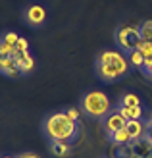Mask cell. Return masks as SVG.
<instances>
[{
  "mask_svg": "<svg viewBox=\"0 0 152 158\" xmlns=\"http://www.w3.org/2000/svg\"><path fill=\"white\" fill-rule=\"evenodd\" d=\"M135 158H152V141L150 135H142L137 141H131Z\"/></svg>",
  "mask_w": 152,
  "mask_h": 158,
  "instance_id": "7",
  "label": "cell"
},
{
  "mask_svg": "<svg viewBox=\"0 0 152 158\" xmlns=\"http://www.w3.org/2000/svg\"><path fill=\"white\" fill-rule=\"evenodd\" d=\"M18 39H19V35H18V33H14V31H8V33H4L2 37H0V41L6 43V44H10V46H15Z\"/></svg>",
  "mask_w": 152,
  "mask_h": 158,
  "instance_id": "19",
  "label": "cell"
},
{
  "mask_svg": "<svg viewBox=\"0 0 152 158\" xmlns=\"http://www.w3.org/2000/svg\"><path fill=\"white\" fill-rule=\"evenodd\" d=\"M129 72V60L117 50H104L97 58V75L106 83L123 77Z\"/></svg>",
  "mask_w": 152,
  "mask_h": 158,
  "instance_id": "1",
  "label": "cell"
},
{
  "mask_svg": "<svg viewBox=\"0 0 152 158\" xmlns=\"http://www.w3.org/2000/svg\"><path fill=\"white\" fill-rule=\"evenodd\" d=\"M141 41V33H139V27H133V25H121L116 31V43L121 50L125 52H131L137 48V43Z\"/></svg>",
  "mask_w": 152,
  "mask_h": 158,
  "instance_id": "4",
  "label": "cell"
},
{
  "mask_svg": "<svg viewBox=\"0 0 152 158\" xmlns=\"http://www.w3.org/2000/svg\"><path fill=\"white\" fill-rule=\"evenodd\" d=\"M114 158H135L131 143L129 145H116L114 147Z\"/></svg>",
  "mask_w": 152,
  "mask_h": 158,
  "instance_id": "14",
  "label": "cell"
},
{
  "mask_svg": "<svg viewBox=\"0 0 152 158\" xmlns=\"http://www.w3.org/2000/svg\"><path fill=\"white\" fill-rule=\"evenodd\" d=\"M146 75L150 77V81H152V68H150V69H148V72H146Z\"/></svg>",
  "mask_w": 152,
  "mask_h": 158,
  "instance_id": "24",
  "label": "cell"
},
{
  "mask_svg": "<svg viewBox=\"0 0 152 158\" xmlns=\"http://www.w3.org/2000/svg\"><path fill=\"white\" fill-rule=\"evenodd\" d=\"M14 50L18 52V54H25V52H29V41H27V39H23V37H19L18 43H15V46H14Z\"/></svg>",
  "mask_w": 152,
  "mask_h": 158,
  "instance_id": "20",
  "label": "cell"
},
{
  "mask_svg": "<svg viewBox=\"0 0 152 158\" xmlns=\"http://www.w3.org/2000/svg\"><path fill=\"white\" fill-rule=\"evenodd\" d=\"M148 125H150V127H152V118H150V123H148Z\"/></svg>",
  "mask_w": 152,
  "mask_h": 158,
  "instance_id": "26",
  "label": "cell"
},
{
  "mask_svg": "<svg viewBox=\"0 0 152 158\" xmlns=\"http://www.w3.org/2000/svg\"><path fill=\"white\" fill-rule=\"evenodd\" d=\"M127 60H129V64L135 66V68H142V66H145V56H142L139 50H131Z\"/></svg>",
  "mask_w": 152,
  "mask_h": 158,
  "instance_id": "16",
  "label": "cell"
},
{
  "mask_svg": "<svg viewBox=\"0 0 152 158\" xmlns=\"http://www.w3.org/2000/svg\"><path fill=\"white\" fill-rule=\"evenodd\" d=\"M0 158H12V156H0Z\"/></svg>",
  "mask_w": 152,
  "mask_h": 158,
  "instance_id": "25",
  "label": "cell"
},
{
  "mask_svg": "<svg viewBox=\"0 0 152 158\" xmlns=\"http://www.w3.org/2000/svg\"><path fill=\"white\" fill-rule=\"evenodd\" d=\"M135 50H139L142 56H145V60L152 58V43H146V41H142V39H141V41L137 43V48H135Z\"/></svg>",
  "mask_w": 152,
  "mask_h": 158,
  "instance_id": "17",
  "label": "cell"
},
{
  "mask_svg": "<svg viewBox=\"0 0 152 158\" xmlns=\"http://www.w3.org/2000/svg\"><path fill=\"white\" fill-rule=\"evenodd\" d=\"M66 116L69 118L71 122H75V123L79 122V110H77V108H69V110H66Z\"/></svg>",
  "mask_w": 152,
  "mask_h": 158,
  "instance_id": "21",
  "label": "cell"
},
{
  "mask_svg": "<svg viewBox=\"0 0 152 158\" xmlns=\"http://www.w3.org/2000/svg\"><path fill=\"white\" fill-rule=\"evenodd\" d=\"M142 68H145V72H148V69L152 68V58H146V60H145V66H142Z\"/></svg>",
  "mask_w": 152,
  "mask_h": 158,
  "instance_id": "23",
  "label": "cell"
},
{
  "mask_svg": "<svg viewBox=\"0 0 152 158\" xmlns=\"http://www.w3.org/2000/svg\"><path fill=\"white\" fill-rule=\"evenodd\" d=\"M18 158H39V156H37L35 152H21Z\"/></svg>",
  "mask_w": 152,
  "mask_h": 158,
  "instance_id": "22",
  "label": "cell"
},
{
  "mask_svg": "<svg viewBox=\"0 0 152 158\" xmlns=\"http://www.w3.org/2000/svg\"><path fill=\"white\" fill-rule=\"evenodd\" d=\"M81 108H83V112L87 116L97 118V120H98V118H104V116L110 114L112 104H110V98H108L106 93H102V91H91V93H87L85 97H83Z\"/></svg>",
  "mask_w": 152,
  "mask_h": 158,
  "instance_id": "3",
  "label": "cell"
},
{
  "mask_svg": "<svg viewBox=\"0 0 152 158\" xmlns=\"http://www.w3.org/2000/svg\"><path fill=\"white\" fill-rule=\"evenodd\" d=\"M69 141H50V152L54 156H58V158H64V156H68L69 154Z\"/></svg>",
  "mask_w": 152,
  "mask_h": 158,
  "instance_id": "11",
  "label": "cell"
},
{
  "mask_svg": "<svg viewBox=\"0 0 152 158\" xmlns=\"http://www.w3.org/2000/svg\"><path fill=\"white\" fill-rule=\"evenodd\" d=\"M121 116H125V120H141L142 118V108L141 106H121L119 108Z\"/></svg>",
  "mask_w": 152,
  "mask_h": 158,
  "instance_id": "12",
  "label": "cell"
},
{
  "mask_svg": "<svg viewBox=\"0 0 152 158\" xmlns=\"http://www.w3.org/2000/svg\"><path fill=\"white\" fill-rule=\"evenodd\" d=\"M0 73L6 75V77H12V79L21 75L18 66H15V62H14V58H4V56H0Z\"/></svg>",
  "mask_w": 152,
  "mask_h": 158,
  "instance_id": "9",
  "label": "cell"
},
{
  "mask_svg": "<svg viewBox=\"0 0 152 158\" xmlns=\"http://www.w3.org/2000/svg\"><path fill=\"white\" fill-rule=\"evenodd\" d=\"M43 131L48 141H71L77 135V123L71 122L66 112H56L46 116L43 122Z\"/></svg>",
  "mask_w": 152,
  "mask_h": 158,
  "instance_id": "2",
  "label": "cell"
},
{
  "mask_svg": "<svg viewBox=\"0 0 152 158\" xmlns=\"http://www.w3.org/2000/svg\"><path fill=\"white\" fill-rule=\"evenodd\" d=\"M121 106H141V100L135 93H127L121 98Z\"/></svg>",
  "mask_w": 152,
  "mask_h": 158,
  "instance_id": "18",
  "label": "cell"
},
{
  "mask_svg": "<svg viewBox=\"0 0 152 158\" xmlns=\"http://www.w3.org/2000/svg\"><path fill=\"white\" fill-rule=\"evenodd\" d=\"M110 141H112L114 145H129L133 139H131V135H129V131L123 127V129L116 131L114 135H110Z\"/></svg>",
  "mask_w": 152,
  "mask_h": 158,
  "instance_id": "13",
  "label": "cell"
},
{
  "mask_svg": "<svg viewBox=\"0 0 152 158\" xmlns=\"http://www.w3.org/2000/svg\"><path fill=\"white\" fill-rule=\"evenodd\" d=\"M125 129L129 131V135H131L133 141H137L142 135H146V133H145V123H142L141 120H129L127 125H125Z\"/></svg>",
  "mask_w": 152,
  "mask_h": 158,
  "instance_id": "10",
  "label": "cell"
},
{
  "mask_svg": "<svg viewBox=\"0 0 152 158\" xmlns=\"http://www.w3.org/2000/svg\"><path fill=\"white\" fill-rule=\"evenodd\" d=\"M150 141H152V133H150Z\"/></svg>",
  "mask_w": 152,
  "mask_h": 158,
  "instance_id": "27",
  "label": "cell"
},
{
  "mask_svg": "<svg viewBox=\"0 0 152 158\" xmlns=\"http://www.w3.org/2000/svg\"><path fill=\"white\" fill-rule=\"evenodd\" d=\"M139 33H141V39H142V41L152 43V21H150V19L145 21V23H141Z\"/></svg>",
  "mask_w": 152,
  "mask_h": 158,
  "instance_id": "15",
  "label": "cell"
},
{
  "mask_svg": "<svg viewBox=\"0 0 152 158\" xmlns=\"http://www.w3.org/2000/svg\"><path fill=\"white\" fill-rule=\"evenodd\" d=\"M14 62H15V66H18V69H19V73H31L35 69V58L31 56L29 52H25V54H18L14 50Z\"/></svg>",
  "mask_w": 152,
  "mask_h": 158,
  "instance_id": "8",
  "label": "cell"
},
{
  "mask_svg": "<svg viewBox=\"0 0 152 158\" xmlns=\"http://www.w3.org/2000/svg\"><path fill=\"white\" fill-rule=\"evenodd\" d=\"M127 125V120H125V116H121V112H110L108 116H106V120H104V131L108 133V137L110 135H114L116 131H119V129H123Z\"/></svg>",
  "mask_w": 152,
  "mask_h": 158,
  "instance_id": "6",
  "label": "cell"
},
{
  "mask_svg": "<svg viewBox=\"0 0 152 158\" xmlns=\"http://www.w3.org/2000/svg\"><path fill=\"white\" fill-rule=\"evenodd\" d=\"M25 21L29 27H43L44 21H46V10L41 6V4H31L27 6L25 10Z\"/></svg>",
  "mask_w": 152,
  "mask_h": 158,
  "instance_id": "5",
  "label": "cell"
}]
</instances>
